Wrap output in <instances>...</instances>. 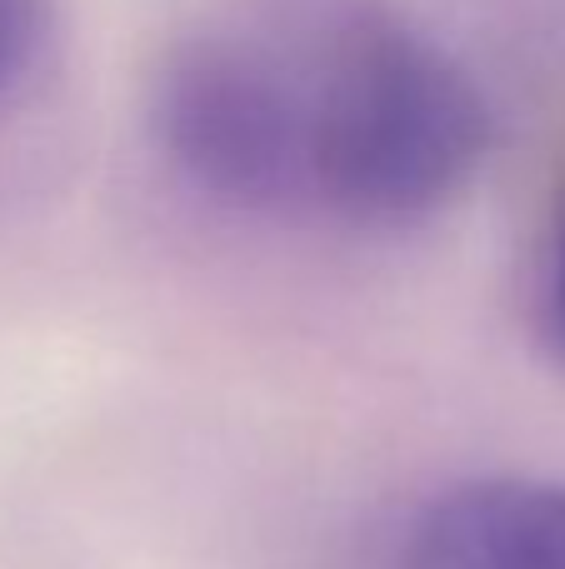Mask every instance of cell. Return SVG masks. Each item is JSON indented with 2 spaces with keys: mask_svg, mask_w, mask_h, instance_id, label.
Listing matches in <instances>:
<instances>
[{
  "mask_svg": "<svg viewBox=\"0 0 565 569\" xmlns=\"http://www.w3.org/2000/svg\"><path fill=\"white\" fill-rule=\"evenodd\" d=\"M306 206L350 226H416L470 190L490 106L470 70L396 20H356L306 80Z\"/></svg>",
  "mask_w": 565,
  "mask_h": 569,
  "instance_id": "6da1fadb",
  "label": "cell"
},
{
  "mask_svg": "<svg viewBox=\"0 0 565 569\" xmlns=\"http://www.w3.org/2000/svg\"><path fill=\"white\" fill-rule=\"evenodd\" d=\"M150 130L186 186L230 210L306 206V90L236 40L170 50Z\"/></svg>",
  "mask_w": 565,
  "mask_h": 569,
  "instance_id": "7a4b0ae2",
  "label": "cell"
},
{
  "mask_svg": "<svg viewBox=\"0 0 565 569\" xmlns=\"http://www.w3.org/2000/svg\"><path fill=\"white\" fill-rule=\"evenodd\" d=\"M400 569H565V485L521 475L450 485L410 520Z\"/></svg>",
  "mask_w": 565,
  "mask_h": 569,
  "instance_id": "3957f363",
  "label": "cell"
},
{
  "mask_svg": "<svg viewBox=\"0 0 565 569\" xmlns=\"http://www.w3.org/2000/svg\"><path fill=\"white\" fill-rule=\"evenodd\" d=\"M40 40H46L40 0H0V96H10L30 76Z\"/></svg>",
  "mask_w": 565,
  "mask_h": 569,
  "instance_id": "277c9868",
  "label": "cell"
},
{
  "mask_svg": "<svg viewBox=\"0 0 565 569\" xmlns=\"http://www.w3.org/2000/svg\"><path fill=\"white\" fill-rule=\"evenodd\" d=\"M546 315L556 330L561 350H565V206L556 220V240H551V270H546Z\"/></svg>",
  "mask_w": 565,
  "mask_h": 569,
  "instance_id": "5b68a950",
  "label": "cell"
}]
</instances>
